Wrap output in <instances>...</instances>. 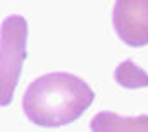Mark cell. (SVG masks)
I'll list each match as a JSON object with an SVG mask.
<instances>
[{
	"label": "cell",
	"mask_w": 148,
	"mask_h": 132,
	"mask_svg": "<svg viewBox=\"0 0 148 132\" xmlns=\"http://www.w3.org/2000/svg\"><path fill=\"white\" fill-rule=\"evenodd\" d=\"M95 91L71 72H48L24 91L23 112L38 127H64L76 122L93 103Z\"/></svg>",
	"instance_id": "obj_1"
},
{
	"label": "cell",
	"mask_w": 148,
	"mask_h": 132,
	"mask_svg": "<svg viewBox=\"0 0 148 132\" xmlns=\"http://www.w3.org/2000/svg\"><path fill=\"white\" fill-rule=\"evenodd\" d=\"M29 26L23 16H9L0 24V106H9L28 57Z\"/></svg>",
	"instance_id": "obj_2"
},
{
	"label": "cell",
	"mask_w": 148,
	"mask_h": 132,
	"mask_svg": "<svg viewBox=\"0 0 148 132\" xmlns=\"http://www.w3.org/2000/svg\"><path fill=\"white\" fill-rule=\"evenodd\" d=\"M112 22L122 43L141 48L148 45V0H119L114 5Z\"/></svg>",
	"instance_id": "obj_3"
},
{
	"label": "cell",
	"mask_w": 148,
	"mask_h": 132,
	"mask_svg": "<svg viewBox=\"0 0 148 132\" xmlns=\"http://www.w3.org/2000/svg\"><path fill=\"white\" fill-rule=\"evenodd\" d=\"M91 132H148V115L124 117L115 112H98L90 120Z\"/></svg>",
	"instance_id": "obj_4"
},
{
	"label": "cell",
	"mask_w": 148,
	"mask_h": 132,
	"mask_svg": "<svg viewBox=\"0 0 148 132\" xmlns=\"http://www.w3.org/2000/svg\"><path fill=\"white\" fill-rule=\"evenodd\" d=\"M114 77L119 86L126 89H140L148 88V72L136 65L133 60H124L115 67Z\"/></svg>",
	"instance_id": "obj_5"
}]
</instances>
